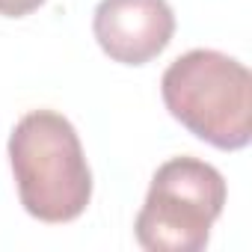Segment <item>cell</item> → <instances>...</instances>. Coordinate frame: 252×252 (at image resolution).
Masks as SVG:
<instances>
[{
  "instance_id": "obj_5",
  "label": "cell",
  "mask_w": 252,
  "mask_h": 252,
  "mask_svg": "<svg viewBox=\"0 0 252 252\" xmlns=\"http://www.w3.org/2000/svg\"><path fill=\"white\" fill-rule=\"evenodd\" d=\"M45 0H0V15L3 18H24L30 12H36Z\"/></svg>"
},
{
  "instance_id": "obj_4",
  "label": "cell",
  "mask_w": 252,
  "mask_h": 252,
  "mask_svg": "<svg viewBox=\"0 0 252 252\" xmlns=\"http://www.w3.org/2000/svg\"><path fill=\"white\" fill-rule=\"evenodd\" d=\"M92 33L113 63L146 65L172 42L175 12L166 0H101Z\"/></svg>"
},
{
  "instance_id": "obj_3",
  "label": "cell",
  "mask_w": 252,
  "mask_h": 252,
  "mask_svg": "<svg viewBox=\"0 0 252 252\" xmlns=\"http://www.w3.org/2000/svg\"><path fill=\"white\" fill-rule=\"evenodd\" d=\"M225 178L199 158H172L152 175L134 234L149 252H199L225 208Z\"/></svg>"
},
{
  "instance_id": "obj_2",
  "label": "cell",
  "mask_w": 252,
  "mask_h": 252,
  "mask_svg": "<svg viewBox=\"0 0 252 252\" xmlns=\"http://www.w3.org/2000/svg\"><path fill=\"white\" fill-rule=\"evenodd\" d=\"M160 95L175 122L220 152H240L252 140V74L220 51L181 54L160 77Z\"/></svg>"
},
{
  "instance_id": "obj_1",
  "label": "cell",
  "mask_w": 252,
  "mask_h": 252,
  "mask_svg": "<svg viewBox=\"0 0 252 252\" xmlns=\"http://www.w3.org/2000/svg\"><path fill=\"white\" fill-rule=\"evenodd\" d=\"M9 163L24 211L39 222H71L92 199V172L74 125L57 110H33L9 134Z\"/></svg>"
}]
</instances>
